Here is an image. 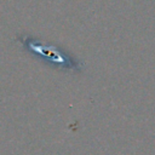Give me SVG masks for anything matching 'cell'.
<instances>
[{
	"label": "cell",
	"instance_id": "obj_1",
	"mask_svg": "<svg viewBox=\"0 0 155 155\" xmlns=\"http://www.w3.org/2000/svg\"><path fill=\"white\" fill-rule=\"evenodd\" d=\"M17 41L21 42L23 50L31 56L36 57L41 62H44L46 65L62 70V71H71V73H80L84 68V64L81 61L71 56L65 50L53 45L47 44L38 38H34L28 34L19 35L17 38Z\"/></svg>",
	"mask_w": 155,
	"mask_h": 155
}]
</instances>
